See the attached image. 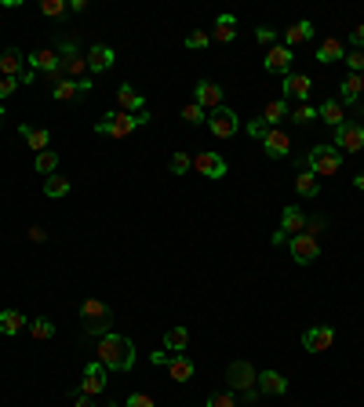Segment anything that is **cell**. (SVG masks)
<instances>
[{
	"label": "cell",
	"instance_id": "56",
	"mask_svg": "<svg viewBox=\"0 0 364 407\" xmlns=\"http://www.w3.org/2000/svg\"><path fill=\"white\" fill-rule=\"evenodd\" d=\"M259 397H262L259 390H244V393H241V400H244V404H259Z\"/></svg>",
	"mask_w": 364,
	"mask_h": 407
},
{
	"label": "cell",
	"instance_id": "7",
	"mask_svg": "<svg viewBox=\"0 0 364 407\" xmlns=\"http://www.w3.org/2000/svg\"><path fill=\"white\" fill-rule=\"evenodd\" d=\"M226 382H230V390H255V382H259V371L248 364V360H233L226 367Z\"/></svg>",
	"mask_w": 364,
	"mask_h": 407
},
{
	"label": "cell",
	"instance_id": "2",
	"mask_svg": "<svg viewBox=\"0 0 364 407\" xmlns=\"http://www.w3.org/2000/svg\"><path fill=\"white\" fill-rule=\"evenodd\" d=\"M302 164H306V171H314V175H335L342 168V153L335 145H314Z\"/></svg>",
	"mask_w": 364,
	"mask_h": 407
},
{
	"label": "cell",
	"instance_id": "62",
	"mask_svg": "<svg viewBox=\"0 0 364 407\" xmlns=\"http://www.w3.org/2000/svg\"><path fill=\"white\" fill-rule=\"evenodd\" d=\"M106 407H120V404H106Z\"/></svg>",
	"mask_w": 364,
	"mask_h": 407
},
{
	"label": "cell",
	"instance_id": "20",
	"mask_svg": "<svg viewBox=\"0 0 364 407\" xmlns=\"http://www.w3.org/2000/svg\"><path fill=\"white\" fill-rule=\"evenodd\" d=\"M18 135L26 138V145H29L33 153H44L48 145H51V131H48V127H29V124H22V127H18Z\"/></svg>",
	"mask_w": 364,
	"mask_h": 407
},
{
	"label": "cell",
	"instance_id": "61",
	"mask_svg": "<svg viewBox=\"0 0 364 407\" xmlns=\"http://www.w3.org/2000/svg\"><path fill=\"white\" fill-rule=\"evenodd\" d=\"M0 127H4V106H0Z\"/></svg>",
	"mask_w": 364,
	"mask_h": 407
},
{
	"label": "cell",
	"instance_id": "39",
	"mask_svg": "<svg viewBox=\"0 0 364 407\" xmlns=\"http://www.w3.org/2000/svg\"><path fill=\"white\" fill-rule=\"evenodd\" d=\"M288 120H295V124H309V120H317V106L302 102V106L291 109V117H288Z\"/></svg>",
	"mask_w": 364,
	"mask_h": 407
},
{
	"label": "cell",
	"instance_id": "15",
	"mask_svg": "<svg viewBox=\"0 0 364 407\" xmlns=\"http://www.w3.org/2000/svg\"><path fill=\"white\" fill-rule=\"evenodd\" d=\"M291 59H295V55H291V48H270L266 51V59H262V69L266 73H284V77H288V73H291Z\"/></svg>",
	"mask_w": 364,
	"mask_h": 407
},
{
	"label": "cell",
	"instance_id": "52",
	"mask_svg": "<svg viewBox=\"0 0 364 407\" xmlns=\"http://www.w3.org/2000/svg\"><path fill=\"white\" fill-rule=\"evenodd\" d=\"M150 364H153V367H168V364H172V353H168V349H157V353L150 357Z\"/></svg>",
	"mask_w": 364,
	"mask_h": 407
},
{
	"label": "cell",
	"instance_id": "44",
	"mask_svg": "<svg viewBox=\"0 0 364 407\" xmlns=\"http://www.w3.org/2000/svg\"><path fill=\"white\" fill-rule=\"evenodd\" d=\"M204 407H237V397H233V390L230 393H211Z\"/></svg>",
	"mask_w": 364,
	"mask_h": 407
},
{
	"label": "cell",
	"instance_id": "11",
	"mask_svg": "<svg viewBox=\"0 0 364 407\" xmlns=\"http://www.w3.org/2000/svg\"><path fill=\"white\" fill-rule=\"evenodd\" d=\"M262 150H266L270 160H284V157L291 153V138H288V131H281V127H270V131L262 135Z\"/></svg>",
	"mask_w": 364,
	"mask_h": 407
},
{
	"label": "cell",
	"instance_id": "25",
	"mask_svg": "<svg viewBox=\"0 0 364 407\" xmlns=\"http://www.w3.org/2000/svg\"><path fill=\"white\" fill-rule=\"evenodd\" d=\"M288 117H291L288 99H273V102H266V109H262V124H266V127H277V124L288 120Z\"/></svg>",
	"mask_w": 364,
	"mask_h": 407
},
{
	"label": "cell",
	"instance_id": "1",
	"mask_svg": "<svg viewBox=\"0 0 364 407\" xmlns=\"http://www.w3.org/2000/svg\"><path fill=\"white\" fill-rule=\"evenodd\" d=\"M95 360L106 367V371H132L135 367V342L127 335L109 331V335L99 338V345H95Z\"/></svg>",
	"mask_w": 364,
	"mask_h": 407
},
{
	"label": "cell",
	"instance_id": "54",
	"mask_svg": "<svg viewBox=\"0 0 364 407\" xmlns=\"http://www.w3.org/2000/svg\"><path fill=\"white\" fill-rule=\"evenodd\" d=\"M26 236L33 240V244H44V240H48V233H44L41 226H29V229H26Z\"/></svg>",
	"mask_w": 364,
	"mask_h": 407
},
{
	"label": "cell",
	"instance_id": "9",
	"mask_svg": "<svg viewBox=\"0 0 364 407\" xmlns=\"http://www.w3.org/2000/svg\"><path fill=\"white\" fill-rule=\"evenodd\" d=\"M26 62H29V69H33V73H44V77H55V73H62V59H59V51H55V48H41V51H33Z\"/></svg>",
	"mask_w": 364,
	"mask_h": 407
},
{
	"label": "cell",
	"instance_id": "45",
	"mask_svg": "<svg viewBox=\"0 0 364 407\" xmlns=\"http://www.w3.org/2000/svg\"><path fill=\"white\" fill-rule=\"evenodd\" d=\"M190 168H193V157H186V153H175V157H172V171H175V175H186Z\"/></svg>",
	"mask_w": 364,
	"mask_h": 407
},
{
	"label": "cell",
	"instance_id": "35",
	"mask_svg": "<svg viewBox=\"0 0 364 407\" xmlns=\"http://www.w3.org/2000/svg\"><path fill=\"white\" fill-rule=\"evenodd\" d=\"M29 335L36 338V342H48V338H55V324L48 320V317H36V320H29Z\"/></svg>",
	"mask_w": 364,
	"mask_h": 407
},
{
	"label": "cell",
	"instance_id": "42",
	"mask_svg": "<svg viewBox=\"0 0 364 407\" xmlns=\"http://www.w3.org/2000/svg\"><path fill=\"white\" fill-rule=\"evenodd\" d=\"M109 324H113V317H109V320H84V331H88V335H95V338H106Z\"/></svg>",
	"mask_w": 364,
	"mask_h": 407
},
{
	"label": "cell",
	"instance_id": "12",
	"mask_svg": "<svg viewBox=\"0 0 364 407\" xmlns=\"http://www.w3.org/2000/svg\"><path fill=\"white\" fill-rule=\"evenodd\" d=\"M193 102L204 109V113H211V109L223 106V87L211 84V80H197V87H193Z\"/></svg>",
	"mask_w": 364,
	"mask_h": 407
},
{
	"label": "cell",
	"instance_id": "33",
	"mask_svg": "<svg viewBox=\"0 0 364 407\" xmlns=\"http://www.w3.org/2000/svg\"><path fill=\"white\" fill-rule=\"evenodd\" d=\"M80 317L84 320H109V306L99 302V299H84L80 302Z\"/></svg>",
	"mask_w": 364,
	"mask_h": 407
},
{
	"label": "cell",
	"instance_id": "5",
	"mask_svg": "<svg viewBox=\"0 0 364 407\" xmlns=\"http://www.w3.org/2000/svg\"><path fill=\"white\" fill-rule=\"evenodd\" d=\"M102 117L109 124V138H127L135 127H142L150 120V113H102Z\"/></svg>",
	"mask_w": 364,
	"mask_h": 407
},
{
	"label": "cell",
	"instance_id": "8",
	"mask_svg": "<svg viewBox=\"0 0 364 407\" xmlns=\"http://www.w3.org/2000/svg\"><path fill=\"white\" fill-rule=\"evenodd\" d=\"M193 171L211 178V182H218V178H226V160L218 157V153H211V150H204V153L193 157Z\"/></svg>",
	"mask_w": 364,
	"mask_h": 407
},
{
	"label": "cell",
	"instance_id": "16",
	"mask_svg": "<svg viewBox=\"0 0 364 407\" xmlns=\"http://www.w3.org/2000/svg\"><path fill=\"white\" fill-rule=\"evenodd\" d=\"M309 87H314V80L306 77V73H288L284 77V99H299V106L309 99Z\"/></svg>",
	"mask_w": 364,
	"mask_h": 407
},
{
	"label": "cell",
	"instance_id": "48",
	"mask_svg": "<svg viewBox=\"0 0 364 407\" xmlns=\"http://www.w3.org/2000/svg\"><path fill=\"white\" fill-rule=\"evenodd\" d=\"M124 407H157V404H153L150 393H132V397L124 400Z\"/></svg>",
	"mask_w": 364,
	"mask_h": 407
},
{
	"label": "cell",
	"instance_id": "63",
	"mask_svg": "<svg viewBox=\"0 0 364 407\" xmlns=\"http://www.w3.org/2000/svg\"><path fill=\"white\" fill-rule=\"evenodd\" d=\"M360 117H364V106H360Z\"/></svg>",
	"mask_w": 364,
	"mask_h": 407
},
{
	"label": "cell",
	"instance_id": "59",
	"mask_svg": "<svg viewBox=\"0 0 364 407\" xmlns=\"http://www.w3.org/2000/svg\"><path fill=\"white\" fill-rule=\"evenodd\" d=\"M77 87H80V95H88V91L95 87V84H91V77H84V80H77Z\"/></svg>",
	"mask_w": 364,
	"mask_h": 407
},
{
	"label": "cell",
	"instance_id": "41",
	"mask_svg": "<svg viewBox=\"0 0 364 407\" xmlns=\"http://www.w3.org/2000/svg\"><path fill=\"white\" fill-rule=\"evenodd\" d=\"M66 11H69L66 0H44V4H41V15H48V18H62Z\"/></svg>",
	"mask_w": 364,
	"mask_h": 407
},
{
	"label": "cell",
	"instance_id": "28",
	"mask_svg": "<svg viewBox=\"0 0 364 407\" xmlns=\"http://www.w3.org/2000/svg\"><path fill=\"white\" fill-rule=\"evenodd\" d=\"M168 375L175 378V382H190L193 375H197V364L190 360V357H172V364H168Z\"/></svg>",
	"mask_w": 364,
	"mask_h": 407
},
{
	"label": "cell",
	"instance_id": "6",
	"mask_svg": "<svg viewBox=\"0 0 364 407\" xmlns=\"http://www.w3.org/2000/svg\"><path fill=\"white\" fill-rule=\"evenodd\" d=\"M335 150L339 153H360L364 150V124H342L335 127Z\"/></svg>",
	"mask_w": 364,
	"mask_h": 407
},
{
	"label": "cell",
	"instance_id": "38",
	"mask_svg": "<svg viewBox=\"0 0 364 407\" xmlns=\"http://www.w3.org/2000/svg\"><path fill=\"white\" fill-rule=\"evenodd\" d=\"M182 120H186V124H208V113H204V109H200L197 102H186V106H182Z\"/></svg>",
	"mask_w": 364,
	"mask_h": 407
},
{
	"label": "cell",
	"instance_id": "14",
	"mask_svg": "<svg viewBox=\"0 0 364 407\" xmlns=\"http://www.w3.org/2000/svg\"><path fill=\"white\" fill-rule=\"evenodd\" d=\"M117 106H120V113H146V95L135 91L132 84H120L117 87Z\"/></svg>",
	"mask_w": 364,
	"mask_h": 407
},
{
	"label": "cell",
	"instance_id": "29",
	"mask_svg": "<svg viewBox=\"0 0 364 407\" xmlns=\"http://www.w3.org/2000/svg\"><path fill=\"white\" fill-rule=\"evenodd\" d=\"M295 190H299V197L314 200V197H321V178L314 171H299L295 175Z\"/></svg>",
	"mask_w": 364,
	"mask_h": 407
},
{
	"label": "cell",
	"instance_id": "10",
	"mask_svg": "<svg viewBox=\"0 0 364 407\" xmlns=\"http://www.w3.org/2000/svg\"><path fill=\"white\" fill-rule=\"evenodd\" d=\"M335 345V331L332 327H306L302 331V349L306 353H324Z\"/></svg>",
	"mask_w": 364,
	"mask_h": 407
},
{
	"label": "cell",
	"instance_id": "30",
	"mask_svg": "<svg viewBox=\"0 0 364 407\" xmlns=\"http://www.w3.org/2000/svg\"><path fill=\"white\" fill-rule=\"evenodd\" d=\"M186 345H190V331H186V327H172L168 335H164V349H168L172 357H178Z\"/></svg>",
	"mask_w": 364,
	"mask_h": 407
},
{
	"label": "cell",
	"instance_id": "60",
	"mask_svg": "<svg viewBox=\"0 0 364 407\" xmlns=\"http://www.w3.org/2000/svg\"><path fill=\"white\" fill-rule=\"evenodd\" d=\"M354 186H357V190L364 193V171H357V175H354Z\"/></svg>",
	"mask_w": 364,
	"mask_h": 407
},
{
	"label": "cell",
	"instance_id": "46",
	"mask_svg": "<svg viewBox=\"0 0 364 407\" xmlns=\"http://www.w3.org/2000/svg\"><path fill=\"white\" fill-rule=\"evenodd\" d=\"M324 229H328V218H324V215H314V218H306V229H302V233L317 236V233H324Z\"/></svg>",
	"mask_w": 364,
	"mask_h": 407
},
{
	"label": "cell",
	"instance_id": "37",
	"mask_svg": "<svg viewBox=\"0 0 364 407\" xmlns=\"http://www.w3.org/2000/svg\"><path fill=\"white\" fill-rule=\"evenodd\" d=\"M55 171H59V153L55 150L36 153V175H55Z\"/></svg>",
	"mask_w": 364,
	"mask_h": 407
},
{
	"label": "cell",
	"instance_id": "23",
	"mask_svg": "<svg viewBox=\"0 0 364 407\" xmlns=\"http://www.w3.org/2000/svg\"><path fill=\"white\" fill-rule=\"evenodd\" d=\"M22 66H26V55L18 48H4V55H0V73L4 77H22Z\"/></svg>",
	"mask_w": 364,
	"mask_h": 407
},
{
	"label": "cell",
	"instance_id": "43",
	"mask_svg": "<svg viewBox=\"0 0 364 407\" xmlns=\"http://www.w3.org/2000/svg\"><path fill=\"white\" fill-rule=\"evenodd\" d=\"M208 44H211V36H208L204 29H193V33L186 36V48H190V51H200V48H208Z\"/></svg>",
	"mask_w": 364,
	"mask_h": 407
},
{
	"label": "cell",
	"instance_id": "24",
	"mask_svg": "<svg viewBox=\"0 0 364 407\" xmlns=\"http://www.w3.org/2000/svg\"><path fill=\"white\" fill-rule=\"evenodd\" d=\"M342 59H346V48H342V41H335V36H328V41L317 48V62L321 66H335Z\"/></svg>",
	"mask_w": 364,
	"mask_h": 407
},
{
	"label": "cell",
	"instance_id": "27",
	"mask_svg": "<svg viewBox=\"0 0 364 407\" xmlns=\"http://www.w3.org/2000/svg\"><path fill=\"white\" fill-rule=\"evenodd\" d=\"M302 229H306V215L299 208H284V215H281V233H288V240H291V236H299Z\"/></svg>",
	"mask_w": 364,
	"mask_h": 407
},
{
	"label": "cell",
	"instance_id": "17",
	"mask_svg": "<svg viewBox=\"0 0 364 407\" xmlns=\"http://www.w3.org/2000/svg\"><path fill=\"white\" fill-rule=\"evenodd\" d=\"M255 390H259L262 397H281V393H288V378L281 371H259Z\"/></svg>",
	"mask_w": 364,
	"mask_h": 407
},
{
	"label": "cell",
	"instance_id": "26",
	"mask_svg": "<svg viewBox=\"0 0 364 407\" xmlns=\"http://www.w3.org/2000/svg\"><path fill=\"white\" fill-rule=\"evenodd\" d=\"M211 41L215 44H233L237 41V18L233 15H218V22L211 29Z\"/></svg>",
	"mask_w": 364,
	"mask_h": 407
},
{
	"label": "cell",
	"instance_id": "19",
	"mask_svg": "<svg viewBox=\"0 0 364 407\" xmlns=\"http://www.w3.org/2000/svg\"><path fill=\"white\" fill-rule=\"evenodd\" d=\"M360 91H364V73H350V77L339 84V102L342 106H357Z\"/></svg>",
	"mask_w": 364,
	"mask_h": 407
},
{
	"label": "cell",
	"instance_id": "49",
	"mask_svg": "<svg viewBox=\"0 0 364 407\" xmlns=\"http://www.w3.org/2000/svg\"><path fill=\"white\" fill-rule=\"evenodd\" d=\"M255 41H259L262 48H266V44L273 48V41H277V29H270V26H259V29H255Z\"/></svg>",
	"mask_w": 364,
	"mask_h": 407
},
{
	"label": "cell",
	"instance_id": "22",
	"mask_svg": "<svg viewBox=\"0 0 364 407\" xmlns=\"http://www.w3.org/2000/svg\"><path fill=\"white\" fill-rule=\"evenodd\" d=\"M317 117H321L328 127H342V124H346V113H342V102H339V99H324V102L317 106Z\"/></svg>",
	"mask_w": 364,
	"mask_h": 407
},
{
	"label": "cell",
	"instance_id": "21",
	"mask_svg": "<svg viewBox=\"0 0 364 407\" xmlns=\"http://www.w3.org/2000/svg\"><path fill=\"white\" fill-rule=\"evenodd\" d=\"M26 327H29V320L18 309H0V335H4V338L18 335V331H26Z\"/></svg>",
	"mask_w": 364,
	"mask_h": 407
},
{
	"label": "cell",
	"instance_id": "13",
	"mask_svg": "<svg viewBox=\"0 0 364 407\" xmlns=\"http://www.w3.org/2000/svg\"><path fill=\"white\" fill-rule=\"evenodd\" d=\"M106 367L99 364V360H91L88 367H84V382H80V393H88V397H99L102 390H106Z\"/></svg>",
	"mask_w": 364,
	"mask_h": 407
},
{
	"label": "cell",
	"instance_id": "3",
	"mask_svg": "<svg viewBox=\"0 0 364 407\" xmlns=\"http://www.w3.org/2000/svg\"><path fill=\"white\" fill-rule=\"evenodd\" d=\"M208 127H211L215 138H233L237 127H241V117H237L230 106H218V109H211V113H208Z\"/></svg>",
	"mask_w": 364,
	"mask_h": 407
},
{
	"label": "cell",
	"instance_id": "32",
	"mask_svg": "<svg viewBox=\"0 0 364 407\" xmlns=\"http://www.w3.org/2000/svg\"><path fill=\"white\" fill-rule=\"evenodd\" d=\"M309 36H314V26H309V22H295V26H291V29L284 33V48L295 51L302 41H309Z\"/></svg>",
	"mask_w": 364,
	"mask_h": 407
},
{
	"label": "cell",
	"instance_id": "50",
	"mask_svg": "<svg viewBox=\"0 0 364 407\" xmlns=\"http://www.w3.org/2000/svg\"><path fill=\"white\" fill-rule=\"evenodd\" d=\"M350 51H364V26L350 29Z\"/></svg>",
	"mask_w": 364,
	"mask_h": 407
},
{
	"label": "cell",
	"instance_id": "40",
	"mask_svg": "<svg viewBox=\"0 0 364 407\" xmlns=\"http://www.w3.org/2000/svg\"><path fill=\"white\" fill-rule=\"evenodd\" d=\"M55 51H59V59L66 62V59H73V55H80L77 51V41H73V36H59V41H55Z\"/></svg>",
	"mask_w": 364,
	"mask_h": 407
},
{
	"label": "cell",
	"instance_id": "4",
	"mask_svg": "<svg viewBox=\"0 0 364 407\" xmlns=\"http://www.w3.org/2000/svg\"><path fill=\"white\" fill-rule=\"evenodd\" d=\"M288 251H291V258H295L299 266H309V262H317V258H321V240L309 236V233H299V236L288 240Z\"/></svg>",
	"mask_w": 364,
	"mask_h": 407
},
{
	"label": "cell",
	"instance_id": "18",
	"mask_svg": "<svg viewBox=\"0 0 364 407\" xmlns=\"http://www.w3.org/2000/svg\"><path fill=\"white\" fill-rule=\"evenodd\" d=\"M113 62H117V55L106 44H95L88 51V73H106V69H113Z\"/></svg>",
	"mask_w": 364,
	"mask_h": 407
},
{
	"label": "cell",
	"instance_id": "34",
	"mask_svg": "<svg viewBox=\"0 0 364 407\" xmlns=\"http://www.w3.org/2000/svg\"><path fill=\"white\" fill-rule=\"evenodd\" d=\"M66 193H69V178H66V175H48V178H44V197L59 200V197H66Z\"/></svg>",
	"mask_w": 364,
	"mask_h": 407
},
{
	"label": "cell",
	"instance_id": "55",
	"mask_svg": "<svg viewBox=\"0 0 364 407\" xmlns=\"http://www.w3.org/2000/svg\"><path fill=\"white\" fill-rule=\"evenodd\" d=\"M73 407H95V397H88L77 390V397H73Z\"/></svg>",
	"mask_w": 364,
	"mask_h": 407
},
{
	"label": "cell",
	"instance_id": "36",
	"mask_svg": "<svg viewBox=\"0 0 364 407\" xmlns=\"http://www.w3.org/2000/svg\"><path fill=\"white\" fill-rule=\"evenodd\" d=\"M51 99H55V102H69V99H80V87H77V80H69V77H66L62 84H55V87H51Z\"/></svg>",
	"mask_w": 364,
	"mask_h": 407
},
{
	"label": "cell",
	"instance_id": "53",
	"mask_svg": "<svg viewBox=\"0 0 364 407\" xmlns=\"http://www.w3.org/2000/svg\"><path fill=\"white\" fill-rule=\"evenodd\" d=\"M266 131H270V127L262 124V117H259V120H251V124H248V135H251V138H262Z\"/></svg>",
	"mask_w": 364,
	"mask_h": 407
},
{
	"label": "cell",
	"instance_id": "58",
	"mask_svg": "<svg viewBox=\"0 0 364 407\" xmlns=\"http://www.w3.org/2000/svg\"><path fill=\"white\" fill-rule=\"evenodd\" d=\"M69 11H88V0H69Z\"/></svg>",
	"mask_w": 364,
	"mask_h": 407
},
{
	"label": "cell",
	"instance_id": "47",
	"mask_svg": "<svg viewBox=\"0 0 364 407\" xmlns=\"http://www.w3.org/2000/svg\"><path fill=\"white\" fill-rule=\"evenodd\" d=\"M346 66H350V73H364V51H346Z\"/></svg>",
	"mask_w": 364,
	"mask_h": 407
},
{
	"label": "cell",
	"instance_id": "51",
	"mask_svg": "<svg viewBox=\"0 0 364 407\" xmlns=\"http://www.w3.org/2000/svg\"><path fill=\"white\" fill-rule=\"evenodd\" d=\"M15 87H18V77H4V80H0V99L15 95Z\"/></svg>",
	"mask_w": 364,
	"mask_h": 407
},
{
	"label": "cell",
	"instance_id": "31",
	"mask_svg": "<svg viewBox=\"0 0 364 407\" xmlns=\"http://www.w3.org/2000/svg\"><path fill=\"white\" fill-rule=\"evenodd\" d=\"M62 73L69 80H84V77H91L88 73V55H73V59H66L62 62Z\"/></svg>",
	"mask_w": 364,
	"mask_h": 407
},
{
	"label": "cell",
	"instance_id": "57",
	"mask_svg": "<svg viewBox=\"0 0 364 407\" xmlns=\"http://www.w3.org/2000/svg\"><path fill=\"white\" fill-rule=\"evenodd\" d=\"M36 77H41V73H33V69H22V77H18V84H33Z\"/></svg>",
	"mask_w": 364,
	"mask_h": 407
}]
</instances>
